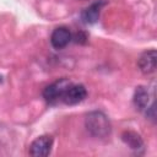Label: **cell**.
<instances>
[{"label": "cell", "instance_id": "cell-4", "mask_svg": "<svg viewBox=\"0 0 157 157\" xmlns=\"http://www.w3.org/2000/svg\"><path fill=\"white\" fill-rule=\"evenodd\" d=\"M53 147V137L49 135H42L32 141L29 145V155L33 157H47Z\"/></svg>", "mask_w": 157, "mask_h": 157}, {"label": "cell", "instance_id": "cell-5", "mask_svg": "<svg viewBox=\"0 0 157 157\" xmlns=\"http://www.w3.org/2000/svg\"><path fill=\"white\" fill-rule=\"evenodd\" d=\"M156 60H157V55H156V50L155 49H150L144 52L137 61V65L141 70L142 74L145 75H150L152 72H155L156 70Z\"/></svg>", "mask_w": 157, "mask_h": 157}, {"label": "cell", "instance_id": "cell-3", "mask_svg": "<svg viewBox=\"0 0 157 157\" xmlns=\"http://www.w3.org/2000/svg\"><path fill=\"white\" fill-rule=\"evenodd\" d=\"M87 96V90L83 85L80 83H71L66 91L63 94L61 103L67 104V105H75L82 102Z\"/></svg>", "mask_w": 157, "mask_h": 157}, {"label": "cell", "instance_id": "cell-7", "mask_svg": "<svg viewBox=\"0 0 157 157\" xmlns=\"http://www.w3.org/2000/svg\"><path fill=\"white\" fill-rule=\"evenodd\" d=\"M150 93H148V90H147V87H145V86H139V87H136V90H135V92H134V97H132V102H134V105H135V108L137 109V110H140V112H146V109L155 102H151V104H150Z\"/></svg>", "mask_w": 157, "mask_h": 157}, {"label": "cell", "instance_id": "cell-8", "mask_svg": "<svg viewBox=\"0 0 157 157\" xmlns=\"http://www.w3.org/2000/svg\"><path fill=\"white\" fill-rule=\"evenodd\" d=\"M104 5V1L98 0L93 4H91L88 7H86L82 12H81V20L83 23L86 25H93L98 21L99 15H101V10L102 6Z\"/></svg>", "mask_w": 157, "mask_h": 157}, {"label": "cell", "instance_id": "cell-11", "mask_svg": "<svg viewBox=\"0 0 157 157\" xmlns=\"http://www.w3.org/2000/svg\"><path fill=\"white\" fill-rule=\"evenodd\" d=\"M1 81H2V77H1V76H0V82H1Z\"/></svg>", "mask_w": 157, "mask_h": 157}, {"label": "cell", "instance_id": "cell-9", "mask_svg": "<svg viewBox=\"0 0 157 157\" xmlns=\"http://www.w3.org/2000/svg\"><path fill=\"white\" fill-rule=\"evenodd\" d=\"M121 140L124 141V144L136 153H141L144 151V141L141 139V136L135 132V131H124L121 134Z\"/></svg>", "mask_w": 157, "mask_h": 157}, {"label": "cell", "instance_id": "cell-6", "mask_svg": "<svg viewBox=\"0 0 157 157\" xmlns=\"http://www.w3.org/2000/svg\"><path fill=\"white\" fill-rule=\"evenodd\" d=\"M72 39L71 32L66 27H58L52 32L50 36V43L53 48L55 49H63L65 48Z\"/></svg>", "mask_w": 157, "mask_h": 157}, {"label": "cell", "instance_id": "cell-10", "mask_svg": "<svg viewBox=\"0 0 157 157\" xmlns=\"http://www.w3.org/2000/svg\"><path fill=\"white\" fill-rule=\"evenodd\" d=\"M86 39H87V37H86V34H83L82 32L76 33V36H75V42H76V43H85Z\"/></svg>", "mask_w": 157, "mask_h": 157}, {"label": "cell", "instance_id": "cell-1", "mask_svg": "<svg viewBox=\"0 0 157 157\" xmlns=\"http://www.w3.org/2000/svg\"><path fill=\"white\" fill-rule=\"evenodd\" d=\"M85 125L87 131L97 139H104L110 135L112 131V125L108 119V117L99 110H93L90 112L86 115L85 119Z\"/></svg>", "mask_w": 157, "mask_h": 157}, {"label": "cell", "instance_id": "cell-2", "mask_svg": "<svg viewBox=\"0 0 157 157\" xmlns=\"http://www.w3.org/2000/svg\"><path fill=\"white\" fill-rule=\"evenodd\" d=\"M72 82L67 78H60L56 80L55 82L50 83L49 86H47L43 91V97L44 99L49 103V104H58L61 103V98L64 92L66 91V88L71 85Z\"/></svg>", "mask_w": 157, "mask_h": 157}]
</instances>
